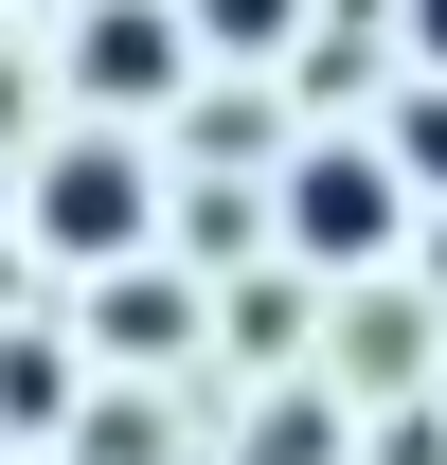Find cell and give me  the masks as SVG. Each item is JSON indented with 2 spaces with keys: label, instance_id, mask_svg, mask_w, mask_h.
<instances>
[{
  "label": "cell",
  "instance_id": "1",
  "mask_svg": "<svg viewBox=\"0 0 447 465\" xmlns=\"http://www.w3.org/2000/svg\"><path fill=\"white\" fill-rule=\"evenodd\" d=\"M393 215H412V179H393V143H323V162L286 179V232L323 251V269H376Z\"/></svg>",
  "mask_w": 447,
  "mask_h": 465
},
{
  "label": "cell",
  "instance_id": "2",
  "mask_svg": "<svg viewBox=\"0 0 447 465\" xmlns=\"http://www.w3.org/2000/svg\"><path fill=\"white\" fill-rule=\"evenodd\" d=\"M36 232H55V251H90V269H108V251H144V162H125V143H55Z\"/></svg>",
  "mask_w": 447,
  "mask_h": 465
},
{
  "label": "cell",
  "instance_id": "3",
  "mask_svg": "<svg viewBox=\"0 0 447 465\" xmlns=\"http://www.w3.org/2000/svg\"><path fill=\"white\" fill-rule=\"evenodd\" d=\"M72 72H90L108 108H144V90H179V18H162V0H90V36H72Z\"/></svg>",
  "mask_w": 447,
  "mask_h": 465
},
{
  "label": "cell",
  "instance_id": "4",
  "mask_svg": "<svg viewBox=\"0 0 447 465\" xmlns=\"http://www.w3.org/2000/svg\"><path fill=\"white\" fill-rule=\"evenodd\" d=\"M393 179H430V197H447V72L412 90V108H393Z\"/></svg>",
  "mask_w": 447,
  "mask_h": 465
},
{
  "label": "cell",
  "instance_id": "5",
  "mask_svg": "<svg viewBox=\"0 0 447 465\" xmlns=\"http://www.w3.org/2000/svg\"><path fill=\"white\" fill-rule=\"evenodd\" d=\"M286 18H304V0H197V36H215V54H269Z\"/></svg>",
  "mask_w": 447,
  "mask_h": 465
},
{
  "label": "cell",
  "instance_id": "6",
  "mask_svg": "<svg viewBox=\"0 0 447 465\" xmlns=\"http://www.w3.org/2000/svg\"><path fill=\"white\" fill-rule=\"evenodd\" d=\"M412 54H430V72H447V0H412Z\"/></svg>",
  "mask_w": 447,
  "mask_h": 465
}]
</instances>
